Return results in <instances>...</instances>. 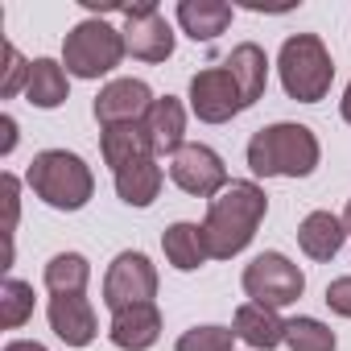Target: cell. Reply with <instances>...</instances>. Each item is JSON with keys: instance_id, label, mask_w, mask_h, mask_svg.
<instances>
[{"instance_id": "obj_1", "label": "cell", "mask_w": 351, "mask_h": 351, "mask_svg": "<svg viewBox=\"0 0 351 351\" xmlns=\"http://www.w3.org/2000/svg\"><path fill=\"white\" fill-rule=\"evenodd\" d=\"M269 215V195L256 182H228L211 203H207V219H203V240L211 261H232L240 256L252 240L256 228Z\"/></svg>"}, {"instance_id": "obj_2", "label": "cell", "mask_w": 351, "mask_h": 351, "mask_svg": "<svg viewBox=\"0 0 351 351\" xmlns=\"http://www.w3.org/2000/svg\"><path fill=\"white\" fill-rule=\"evenodd\" d=\"M322 161V145L314 128L277 120L269 128H256L248 141V169L256 178H310Z\"/></svg>"}, {"instance_id": "obj_3", "label": "cell", "mask_w": 351, "mask_h": 351, "mask_svg": "<svg viewBox=\"0 0 351 351\" xmlns=\"http://www.w3.org/2000/svg\"><path fill=\"white\" fill-rule=\"evenodd\" d=\"M25 182L54 211H83L95 195L91 165L79 153H66V149H42L25 169Z\"/></svg>"}, {"instance_id": "obj_4", "label": "cell", "mask_w": 351, "mask_h": 351, "mask_svg": "<svg viewBox=\"0 0 351 351\" xmlns=\"http://www.w3.org/2000/svg\"><path fill=\"white\" fill-rule=\"evenodd\" d=\"M277 75H281V87L289 99L318 104V99H326V91L335 83V62L318 34H289L277 54Z\"/></svg>"}, {"instance_id": "obj_5", "label": "cell", "mask_w": 351, "mask_h": 351, "mask_svg": "<svg viewBox=\"0 0 351 351\" xmlns=\"http://www.w3.org/2000/svg\"><path fill=\"white\" fill-rule=\"evenodd\" d=\"M124 54H128L124 29H116L112 21H99V17L79 21L62 42V66L75 79H104L124 62Z\"/></svg>"}, {"instance_id": "obj_6", "label": "cell", "mask_w": 351, "mask_h": 351, "mask_svg": "<svg viewBox=\"0 0 351 351\" xmlns=\"http://www.w3.org/2000/svg\"><path fill=\"white\" fill-rule=\"evenodd\" d=\"M240 285H244L248 302L269 306V310H281V306H293L306 293V273L285 252H261V256H252L244 265Z\"/></svg>"}, {"instance_id": "obj_7", "label": "cell", "mask_w": 351, "mask_h": 351, "mask_svg": "<svg viewBox=\"0 0 351 351\" xmlns=\"http://www.w3.org/2000/svg\"><path fill=\"white\" fill-rule=\"evenodd\" d=\"M169 178H173V186H178V191H186V195H195V199H207V203L232 182L223 157H219L211 145H199V141L182 145L178 153L169 157Z\"/></svg>"}, {"instance_id": "obj_8", "label": "cell", "mask_w": 351, "mask_h": 351, "mask_svg": "<svg viewBox=\"0 0 351 351\" xmlns=\"http://www.w3.org/2000/svg\"><path fill=\"white\" fill-rule=\"evenodd\" d=\"M157 298V269L145 252H120L108 273H104V306L116 314L124 306H141V302H153Z\"/></svg>"}, {"instance_id": "obj_9", "label": "cell", "mask_w": 351, "mask_h": 351, "mask_svg": "<svg viewBox=\"0 0 351 351\" xmlns=\"http://www.w3.org/2000/svg\"><path fill=\"white\" fill-rule=\"evenodd\" d=\"M124 46L141 62H165L173 54V29L153 0L124 9Z\"/></svg>"}, {"instance_id": "obj_10", "label": "cell", "mask_w": 351, "mask_h": 351, "mask_svg": "<svg viewBox=\"0 0 351 351\" xmlns=\"http://www.w3.org/2000/svg\"><path fill=\"white\" fill-rule=\"evenodd\" d=\"M191 112L203 124H228L232 116L244 112L240 87L228 75V66H207V71H199L191 79Z\"/></svg>"}, {"instance_id": "obj_11", "label": "cell", "mask_w": 351, "mask_h": 351, "mask_svg": "<svg viewBox=\"0 0 351 351\" xmlns=\"http://www.w3.org/2000/svg\"><path fill=\"white\" fill-rule=\"evenodd\" d=\"M153 91L145 79H112L108 87H99L91 112L99 120V128H116V124H141L153 108Z\"/></svg>"}, {"instance_id": "obj_12", "label": "cell", "mask_w": 351, "mask_h": 351, "mask_svg": "<svg viewBox=\"0 0 351 351\" xmlns=\"http://www.w3.org/2000/svg\"><path fill=\"white\" fill-rule=\"evenodd\" d=\"M108 339L120 351H149L161 339V310H157V302H141V306L116 310L112 322H108Z\"/></svg>"}, {"instance_id": "obj_13", "label": "cell", "mask_w": 351, "mask_h": 351, "mask_svg": "<svg viewBox=\"0 0 351 351\" xmlns=\"http://www.w3.org/2000/svg\"><path fill=\"white\" fill-rule=\"evenodd\" d=\"M46 318H50V330H54L66 347H87V343L99 335L95 310H91V302H87L83 293H62V298H50Z\"/></svg>"}, {"instance_id": "obj_14", "label": "cell", "mask_w": 351, "mask_h": 351, "mask_svg": "<svg viewBox=\"0 0 351 351\" xmlns=\"http://www.w3.org/2000/svg\"><path fill=\"white\" fill-rule=\"evenodd\" d=\"M99 153H104V165H112V173H116V169H124V165L149 161L157 149H153V136H149V128H145V120H141V124L104 128V132H99Z\"/></svg>"}, {"instance_id": "obj_15", "label": "cell", "mask_w": 351, "mask_h": 351, "mask_svg": "<svg viewBox=\"0 0 351 351\" xmlns=\"http://www.w3.org/2000/svg\"><path fill=\"white\" fill-rule=\"evenodd\" d=\"M232 330L240 343H248L252 351H277L285 343V318L269 306H256V302H244L232 318Z\"/></svg>"}, {"instance_id": "obj_16", "label": "cell", "mask_w": 351, "mask_h": 351, "mask_svg": "<svg viewBox=\"0 0 351 351\" xmlns=\"http://www.w3.org/2000/svg\"><path fill=\"white\" fill-rule=\"evenodd\" d=\"M161 252L165 261L178 269V273H195L211 261L207 252V240H203V223H191V219H178V223H169L161 232Z\"/></svg>"}, {"instance_id": "obj_17", "label": "cell", "mask_w": 351, "mask_h": 351, "mask_svg": "<svg viewBox=\"0 0 351 351\" xmlns=\"http://www.w3.org/2000/svg\"><path fill=\"white\" fill-rule=\"evenodd\" d=\"M178 29L195 42H215L219 34H228L232 25V5H223V0H178Z\"/></svg>"}, {"instance_id": "obj_18", "label": "cell", "mask_w": 351, "mask_h": 351, "mask_svg": "<svg viewBox=\"0 0 351 351\" xmlns=\"http://www.w3.org/2000/svg\"><path fill=\"white\" fill-rule=\"evenodd\" d=\"M223 66H228V75L236 79L244 108H252V104L265 95V83H269V54H265L256 42H240V46L228 54Z\"/></svg>"}, {"instance_id": "obj_19", "label": "cell", "mask_w": 351, "mask_h": 351, "mask_svg": "<svg viewBox=\"0 0 351 351\" xmlns=\"http://www.w3.org/2000/svg\"><path fill=\"white\" fill-rule=\"evenodd\" d=\"M347 240V228L339 215L330 211H310L302 223H298V248L310 256V261H335L339 248Z\"/></svg>"}, {"instance_id": "obj_20", "label": "cell", "mask_w": 351, "mask_h": 351, "mask_svg": "<svg viewBox=\"0 0 351 351\" xmlns=\"http://www.w3.org/2000/svg\"><path fill=\"white\" fill-rule=\"evenodd\" d=\"M145 128L153 136V149L173 157V153L186 145V108H182V99H173V95L153 99V108L145 116Z\"/></svg>"}, {"instance_id": "obj_21", "label": "cell", "mask_w": 351, "mask_h": 351, "mask_svg": "<svg viewBox=\"0 0 351 351\" xmlns=\"http://www.w3.org/2000/svg\"><path fill=\"white\" fill-rule=\"evenodd\" d=\"M25 99H29L34 108H42V112L62 108V104L71 99V75H66V66L54 62V58H34L29 83H25Z\"/></svg>"}, {"instance_id": "obj_22", "label": "cell", "mask_w": 351, "mask_h": 351, "mask_svg": "<svg viewBox=\"0 0 351 351\" xmlns=\"http://www.w3.org/2000/svg\"><path fill=\"white\" fill-rule=\"evenodd\" d=\"M161 182H165V173H161V165H157L153 157L116 169V195H120V203H128V207H136V211L153 207V199L161 195Z\"/></svg>"}, {"instance_id": "obj_23", "label": "cell", "mask_w": 351, "mask_h": 351, "mask_svg": "<svg viewBox=\"0 0 351 351\" xmlns=\"http://www.w3.org/2000/svg\"><path fill=\"white\" fill-rule=\"evenodd\" d=\"M42 281L50 289V298H62V293H83L87 281H91V261L83 252H58L46 261L42 269Z\"/></svg>"}, {"instance_id": "obj_24", "label": "cell", "mask_w": 351, "mask_h": 351, "mask_svg": "<svg viewBox=\"0 0 351 351\" xmlns=\"http://www.w3.org/2000/svg\"><path fill=\"white\" fill-rule=\"evenodd\" d=\"M29 318H34V285L21 277H5V285H0V326L21 330Z\"/></svg>"}, {"instance_id": "obj_25", "label": "cell", "mask_w": 351, "mask_h": 351, "mask_svg": "<svg viewBox=\"0 0 351 351\" xmlns=\"http://www.w3.org/2000/svg\"><path fill=\"white\" fill-rule=\"evenodd\" d=\"M285 347L289 351H335L339 339L326 322H318L310 314H298V318L285 322Z\"/></svg>"}, {"instance_id": "obj_26", "label": "cell", "mask_w": 351, "mask_h": 351, "mask_svg": "<svg viewBox=\"0 0 351 351\" xmlns=\"http://www.w3.org/2000/svg\"><path fill=\"white\" fill-rule=\"evenodd\" d=\"M236 347V330L232 326H191L178 335V343H173V351H232Z\"/></svg>"}, {"instance_id": "obj_27", "label": "cell", "mask_w": 351, "mask_h": 351, "mask_svg": "<svg viewBox=\"0 0 351 351\" xmlns=\"http://www.w3.org/2000/svg\"><path fill=\"white\" fill-rule=\"evenodd\" d=\"M29 66H34V62H25L21 50H17L13 42H5V79H0V99H13V95L25 91V83H29Z\"/></svg>"}, {"instance_id": "obj_28", "label": "cell", "mask_w": 351, "mask_h": 351, "mask_svg": "<svg viewBox=\"0 0 351 351\" xmlns=\"http://www.w3.org/2000/svg\"><path fill=\"white\" fill-rule=\"evenodd\" d=\"M339 318H351V273L347 277H335L330 285H326V298H322Z\"/></svg>"}, {"instance_id": "obj_29", "label": "cell", "mask_w": 351, "mask_h": 351, "mask_svg": "<svg viewBox=\"0 0 351 351\" xmlns=\"http://www.w3.org/2000/svg\"><path fill=\"white\" fill-rule=\"evenodd\" d=\"M0 186H5V207H9V236L17 228V215H21V182H17V173H5L0 178Z\"/></svg>"}, {"instance_id": "obj_30", "label": "cell", "mask_w": 351, "mask_h": 351, "mask_svg": "<svg viewBox=\"0 0 351 351\" xmlns=\"http://www.w3.org/2000/svg\"><path fill=\"white\" fill-rule=\"evenodd\" d=\"M0 132H5V141H0V153L9 157V153L17 149V120H13V116H0Z\"/></svg>"}, {"instance_id": "obj_31", "label": "cell", "mask_w": 351, "mask_h": 351, "mask_svg": "<svg viewBox=\"0 0 351 351\" xmlns=\"http://www.w3.org/2000/svg\"><path fill=\"white\" fill-rule=\"evenodd\" d=\"M5 351H46V347H42L38 339H9Z\"/></svg>"}, {"instance_id": "obj_32", "label": "cell", "mask_w": 351, "mask_h": 351, "mask_svg": "<svg viewBox=\"0 0 351 351\" xmlns=\"http://www.w3.org/2000/svg\"><path fill=\"white\" fill-rule=\"evenodd\" d=\"M339 112H343V120L351 124V83H347V91H343V99H339Z\"/></svg>"}, {"instance_id": "obj_33", "label": "cell", "mask_w": 351, "mask_h": 351, "mask_svg": "<svg viewBox=\"0 0 351 351\" xmlns=\"http://www.w3.org/2000/svg\"><path fill=\"white\" fill-rule=\"evenodd\" d=\"M339 219H343V228H347V236H351V199H347V207H343V215H339Z\"/></svg>"}]
</instances>
